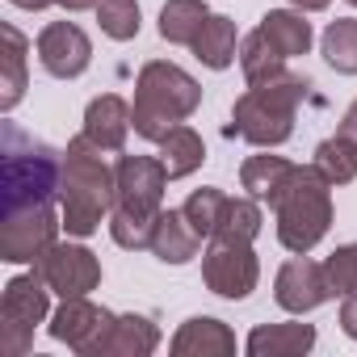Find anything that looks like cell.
Instances as JSON below:
<instances>
[{
  "mask_svg": "<svg viewBox=\"0 0 357 357\" xmlns=\"http://www.w3.org/2000/svg\"><path fill=\"white\" fill-rule=\"evenodd\" d=\"M202 105V89L190 72H181L176 63L151 59L143 63L139 80H135V105H130V126L160 143L172 126H181L194 109Z\"/></svg>",
  "mask_w": 357,
  "mask_h": 357,
  "instance_id": "obj_3",
  "label": "cell"
},
{
  "mask_svg": "<svg viewBox=\"0 0 357 357\" xmlns=\"http://www.w3.org/2000/svg\"><path fill=\"white\" fill-rule=\"evenodd\" d=\"M38 59H43V68H47L51 76L76 80V76L89 68V59H93V43H89V34H84L80 26H72V22H51V26L38 34Z\"/></svg>",
  "mask_w": 357,
  "mask_h": 357,
  "instance_id": "obj_12",
  "label": "cell"
},
{
  "mask_svg": "<svg viewBox=\"0 0 357 357\" xmlns=\"http://www.w3.org/2000/svg\"><path fill=\"white\" fill-rule=\"evenodd\" d=\"M278 240L290 252H311L332 227V181L315 164H294L286 185L273 194Z\"/></svg>",
  "mask_w": 357,
  "mask_h": 357,
  "instance_id": "obj_4",
  "label": "cell"
},
{
  "mask_svg": "<svg viewBox=\"0 0 357 357\" xmlns=\"http://www.w3.org/2000/svg\"><path fill=\"white\" fill-rule=\"evenodd\" d=\"M59 202H63L59 219H63L68 236H80V240L93 236L118 202V172L101 160V147L89 135H76L63 151Z\"/></svg>",
  "mask_w": 357,
  "mask_h": 357,
  "instance_id": "obj_2",
  "label": "cell"
},
{
  "mask_svg": "<svg viewBox=\"0 0 357 357\" xmlns=\"http://www.w3.org/2000/svg\"><path fill=\"white\" fill-rule=\"evenodd\" d=\"M303 76H278L269 84H248V93L231 109V135L257 143V147H278L294 135V114L307 97Z\"/></svg>",
  "mask_w": 357,
  "mask_h": 357,
  "instance_id": "obj_5",
  "label": "cell"
},
{
  "mask_svg": "<svg viewBox=\"0 0 357 357\" xmlns=\"http://www.w3.org/2000/svg\"><path fill=\"white\" fill-rule=\"evenodd\" d=\"M273 298L282 311L290 315H303V311H315L319 303L332 298L328 290V278H324V265L307 261V252H298L294 261H286L278 269V282H273Z\"/></svg>",
  "mask_w": 357,
  "mask_h": 357,
  "instance_id": "obj_11",
  "label": "cell"
},
{
  "mask_svg": "<svg viewBox=\"0 0 357 357\" xmlns=\"http://www.w3.org/2000/svg\"><path fill=\"white\" fill-rule=\"evenodd\" d=\"M349 5H357V0H349Z\"/></svg>",
  "mask_w": 357,
  "mask_h": 357,
  "instance_id": "obj_36",
  "label": "cell"
},
{
  "mask_svg": "<svg viewBox=\"0 0 357 357\" xmlns=\"http://www.w3.org/2000/svg\"><path fill=\"white\" fill-rule=\"evenodd\" d=\"M34 269L43 273V282L59 294V298H84L89 290H97V282H101V265H97V257L84 248V244H51L38 261H34Z\"/></svg>",
  "mask_w": 357,
  "mask_h": 357,
  "instance_id": "obj_9",
  "label": "cell"
},
{
  "mask_svg": "<svg viewBox=\"0 0 357 357\" xmlns=\"http://www.w3.org/2000/svg\"><path fill=\"white\" fill-rule=\"evenodd\" d=\"M324 59L340 76H357V17H336L324 30Z\"/></svg>",
  "mask_w": 357,
  "mask_h": 357,
  "instance_id": "obj_25",
  "label": "cell"
},
{
  "mask_svg": "<svg viewBox=\"0 0 357 357\" xmlns=\"http://www.w3.org/2000/svg\"><path fill=\"white\" fill-rule=\"evenodd\" d=\"M0 43H5V51H0V109H13L22 97H26V38L17 26H0Z\"/></svg>",
  "mask_w": 357,
  "mask_h": 357,
  "instance_id": "obj_18",
  "label": "cell"
},
{
  "mask_svg": "<svg viewBox=\"0 0 357 357\" xmlns=\"http://www.w3.org/2000/svg\"><path fill=\"white\" fill-rule=\"evenodd\" d=\"M97 22L114 43H130L139 34V5L135 0H97Z\"/></svg>",
  "mask_w": 357,
  "mask_h": 357,
  "instance_id": "obj_28",
  "label": "cell"
},
{
  "mask_svg": "<svg viewBox=\"0 0 357 357\" xmlns=\"http://www.w3.org/2000/svg\"><path fill=\"white\" fill-rule=\"evenodd\" d=\"M5 135V172H0V190H5V219L55 211L59 185H63V155L13 122L0 126Z\"/></svg>",
  "mask_w": 357,
  "mask_h": 357,
  "instance_id": "obj_1",
  "label": "cell"
},
{
  "mask_svg": "<svg viewBox=\"0 0 357 357\" xmlns=\"http://www.w3.org/2000/svg\"><path fill=\"white\" fill-rule=\"evenodd\" d=\"M84 135L101 151H122L126 135H130V105L122 97H114V93L89 101V109H84Z\"/></svg>",
  "mask_w": 357,
  "mask_h": 357,
  "instance_id": "obj_15",
  "label": "cell"
},
{
  "mask_svg": "<svg viewBox=\"0 0 357 357\" xmlns=\"http://www.w3.org/2000/svg\"><path fill=\"white\" fill-rule=\"evenodd\" d=\"M211 9L202 5V0H168V5L160 9V34L176 47H194L198 30L206 26Z\"/></svg>",
  "mask_w": 357,
  "mask_h": 357,
  "instance_id": "obj_22",
  "label": "cell"
},
{
  "mask_svg": "<svg viewBox=\"0 0 357 357\" xmlns=\"http://www.w3.org/2000/svg\"><path fill=\"white\" fill-rule=\"evenodd\" d=\"M155 344H160V332L147 315H118L93 357H147Z\"/></svg>",
  "mask_w": 357,
  "mask_h": 357,
  "instance_id": "obj_17",
  "label": "cell"
},
{
  "mask_svg": "<svg viewBox=\"0 0 357 357\" xmlns=\"http://www.w3.org/2000/svg\"><path fill=\"white\" fill-rule=\"evenodd\" d=\"M118 315H109L105 307L89 303V298H63V307L51 315V336L63 340L68 349H76L80 357H93L97 344L109 336Z\"/></svg>",
  "mask_w": 357,
  "mask_h": 357,
  "instance_id": "obj_10",
  "label": "cell"
},
{
  "mask_svg": "<svg viewBox=\"0 0 357 357\" xmlns=\"http://www.w3.org/2000/svg\"><path fill=\"white\" fill-rule=\"evenodd\" d=\"M261 206L257 202H244V198H227V206H223V219H219V227H215V236L211 240H257L261 236Z\"/></svg>",
  "mask_w": 357,
  "mask_h": 357,
  "instance_id": "obj_27",
  "label": "cell"
},
{
  "mask_svg": "<svg viewBox=\"0 0 357 357\" xmlns=\"http://www.w3.org/2000/svg\"><path fill=\"white\" fill-rule=\"evenodd\" d=\"M47 282L43 273H17L5 286V298H0V353L5 357H22L34 340V328L47 319Z\"/></svg>",
  "mask_w": 357,
  "mask_h": 357,
  "instance_id": "obj_6",
  "label": "cell"
},
{
  "mask_svg": "<svg viewBox=\"0 0 357 357\" xmlns=\"http://www.w3.org/2000/svg\"><path fill=\"white\" fill-rule=\"evenodd\" d=\"M206 160V143L198 130L190 126H172L164 139H160V164L168 172V181H181V176H190L194 168H202Z\"/></svg>",
  "mask_w": 357,
  "mask_h": 357,
  "instance_id": "obj_19",
  "label": "cell"
},
{
  "mask_svg": "<svg viewBox=\"0 0 357 357\" xmlns=\"http://www.w3.org/2000/svg\"><path fill=\"white\" fill-rule=\"evenodd\" d=\"M198 248H202V236H198V227L190 223L185 211H160L155 231H151V252L164 265H185V261L198 257Z\"/></svg>",
  "mask_w": 357,
  "mask_h": 357,
  "instance_id": "obj_14",
  "label": "cell"
},
{
  "mask_svg": "<svg viewBox=\"0 0 357 357\" xmlns=\"http://www.w3.org/2000/svg\"><path fill=\"white\" fill-rule=\"evenodd\" d=\"M55 5H63L68 13H80V9H97V0H55Z\"/></svg>",
  "mask_w": 357,
  "mask_h": 357,
  "instance_id": "obj_34",
  "label": "cell"
},
{
  "mask_svg": "<svg viewBox=\"0 0 357 357\" xmlns=\"http://www.w3.org/2000/svg\"><path fill=\"white\" fill-rule=\"evenodd\" d=\"M286 59H294V55H307L311 51V22H303V13H286V9H273V13H265L261 17V26H257Z\"/></svg>",
  "mask_w": 357,
  "mask_h": 357,
  "instance_id": "obj_20",
  "label": "cell"
},
{
  "mask_svg": "<svg viewBox=\"0 0 357 357\" xmlns=\"http://www.w3.org/2000/svg\"><path fill=\"white\" fill-rule=\"evenodd\" d=\"M236 353V336L223 319L211 315H194L181 324V332L172 336V357H231Z\"/></svg>",
  "mask_w": 357,
  "mask_h": 357,
  "instance_id": "obj_13",
  "label": "cell"
},
{
  "mask_svg": "<svg viewBox=\"0 0 357 357\" xmlns=\"http://www.w3.org/2000/svg\"><path fill=\"white\" fill-rule=\"evenodd\" d=\"M290 5L298 9V13H319V9H328L332 0H290Z\"/></svg>",
  "mask_w": 357,
  "mask_h": 357,
  "instance_id": "obj_33",
  "label": "cell"
},
{
  "mask_svg": "<svg viewBox=\"0 0 357 357\" xmlns=\"http://www.w3.org/2000/svg\"><path fill=\"white\" fill-rule=\"evenodd\" d=\"M240 68H244V80H248V84H269V80L286 76V55H282L261 30H252V34L240 43Z\"/></svg>",
  "mask_w": 357,
  "mask_h": 357,
  "instance_id": "obj_21",
  "label": "cell"
},
{
  "mask_svg": "<svg viewBox=\"0 0 357 357\" xmlns=\"http://www.w3.org/2000/svg\"><path fill=\"white\" fill-rule=\"evenodd\" d=\"M114 172H118V202H114V211L130 215V219H143V223H155L160 211H164V190H168L164 164L151 160V155H122Z\"/></svg>",
  "mask_w": 357,
  "mask_h": 357,
  "instance_id": "obj_7",
  "label": "cell"
},
{
  "mask_svg": "<svg viewBox=\"0 0 357 357\" xmlns=\"http://www.w3.org/2000/svg\"><path fill=\"white\" fill-rule=\"evenodd\" d=\"M194 55H198L206 68H215V72L231 68V59H236V26H231L227 17L211 13L206 26H202L198 38H194Z\"/></svg>",
  "mask_w": 357,
  "mask_h": 357,
  "instance_id": "obj_23",
  "label": "cell"
},
{
  "mask_svg": "<svg viewBox=\"0 0 357 357\" xmlns=\"http://www.w3.org/2000/svg\"><path fill=\"white\" fill-rule=\"evenodd\" d=\"M324 278H328L332 298H349V294H357V244L336 248V252L324 261Z\"/></svg>",
  "mask_w": 357,
  "mask_h": 357,
  "instance_id": "obj_30",
  "label": "cell"
},
{
  "mask_svg": "<svg viewBox=\"0 0 357 357\" xmlns=\"http://www.w3.org/2000/svg\"><path fill=\"white\" fill-rule=\"evenodd\" d=\"M13 5H17V9H34V13H38V9H47V5H55V0H13Z\"/></svg>",
  "mask_w": 357,
  "mask_h": 357,
  "instance_id": "obj_35",
  "label": "cell"
},
{
  "mask_svg": "<svg viewBox=\"0 0 357 357\" xmlns=\"http://www.w3.org/2000/svg\"><path fill=\"white\" fill-rule=\"evenodd\" d=\"M315 344L311 324H261L248 332V353L252 357H303Z\"/></svg>",
  "mask_w": 357,
  "mask_h": 357,
  "instance_id": "obj_16",
  "label": "cell"
},
{
  "mask_svg": "<svg viewBox=\"0 0 357 357\" xmlns=\"http://www.w3.org/2000/svg\"><path fill=\"white\" fill-rule=\"evenodd\" d=\"M340 328L357 340V294H349V298H344V307H340Z\"/></svg>",
  "mask_w": 357,
  "mask_h": 357,
  "instance_id": "obj_31",
  "label": "cell"
},
{
  "mask_svg": "<svg viewBox=\"0 0 357 357\" xmlns=\"http://www.w3.org/2000/svg\"><path fill=\"white\" fill-rule=\"evenodd\" d=\"M261 265L248 240H211L206 257H202V282L219 294V298H248L257 290Z\"/></svg>",
  "mask_w": 357,
  "mask_h": 357,
  "instance_id": "obj_8",
  "label": "cell"
},
{
  "mask_svg": "<svg viewBox=\"0 0 357 357\" xmlns=\"http://www.w3.org/2000/svg\"><path fill=\"white\" fill-rule=\"evenodd\" d=\"M223 206H227V194H223V190H194L181 211L190 215V223L198 227V236L211 240L215 227H219V219H223Z\"/></svg>",
  "mask_w": 357,
  "mask_h": 357,
  "instance_id": "obj_29",
  "label": "cell"
},
{
  "mask_svg": "<svg viewBox=\"0 0 357 357\" xmlns=\"http://www.w3.org/2000/svg\"><path fill=\"white\" fill-rule=\"evenodd\" d=\"M315 168L328 176L332 185H349L357 176V147L344 139V135H332L315 147Z\"/></svg>",
  "mask_w": 357,
  "mask_h": 357,
  "instance_id": "obj_26",
  "label": "cell"
},
{
  "mask_svg": "<svg viewBox=\"0 0 357 357\" xmlns=\"http://www.w3.org/2000/svg\"><path fill=\"white\" fill-rule=\"evenodd\" d=\"M336 135H344V139H349V143L357 147V101H353V105L344 109V118H340V130H336Z\"/></svg>",
  "mask_w": 357,
  "mask_h": 357,
  "instance_id": "obj_32",
  "label": "cell"
},
{
  "mask_svg": "<svg viewBox=\"0 0 357 357\" xmlns=\"http://www.w3.org/2000/svg\"><path fill=\"white\" fill-rule=\"evenodd\" d=\"M290 172H294V164L282 160V155H252V160H244V168H240V181H244V190H248L252 198L273 202V194L286 185Z\"/></svg>",
  "mask_w": 357,
  "mask_h": 357,
  "instance_id": "obj_24",
  "label": "cell"
}]
</instances>
